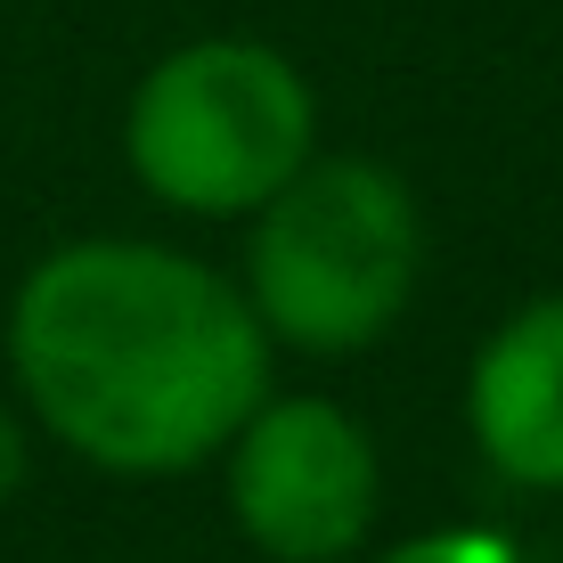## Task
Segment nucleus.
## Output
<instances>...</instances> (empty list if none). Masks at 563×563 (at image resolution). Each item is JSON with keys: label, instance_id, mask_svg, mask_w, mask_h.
<instances>
[{"label": "nucleus", "instance_id": "1", "mask_svg": "<svg viewBox=\"0 0 563 563\" xmlns=\"http://www.w3.org/2000/svg\"><path fill=\"white\" fill-rule=\"evenodd\" d=\"M33 424L99 474H188L269 400V335L212 262L147 238H74L9 302Z\"/></svg>", "mask_w": 563, "mask_h": 563}, {"label": "nucleus", "instance_id": "2", "mask_svg": "<svg viewBox=\"0 0 563 563\" xmlns=\"http://www.w3.org/2000/svg\"><path fill=\"white\" fill-rule=\"evenodd\" d=\"M131 180L188 221H245L319 155V90L245 33L164 49L123 107Z\"/></svg>", "mask_w": 563, "mask_h": 563}, {"label": "nucleus", "instance_id": "3", "mask_svg": "<svg viewBox=\"0 0 563 563\" xmlns=\"http://www.w3.org/2000/svg\"><path fill=\"white\" fill-rule=\"evenodd\" d=\"M424 269V212L376 155H310L254 212L245 302L269 343L295 352H367L393 335Z\"/></svg>", "mask_w": 563, "mask_h": 563}, {"label": "nucleus", "instance_id": "4", "mask_svg": "<svg viewBox=\"0 0 563 563\" xmlns=\"http://www.w3.org/2000/svg\"><path fill=\"white\" fill-rule=\"evenodd\" d=\"M229 515L269 563H343L376 522V441L343 400H262L229 441Z\"/></svg>", "mask_w": 563, "mask_h": 563}, {"label": "nucleus", "instance_id": "5", "mask_svg": "<svg viewBox=\"0 0 563 563\" xmlns=\"http://www.w3.org/2000/svg\"><path fill=\"white\" fill-rule=\"evenodd\" d=\"M465 424L515 490H563V295L522 302L474 352Z\"/></svg>", "mask_w": 563, "mask_h": 563}, {"label": "nucleus", "instance_id": "6", "mask_svg": "<svg viewBox=\"0 0 563 563\" xmlns=\"http://www.w3.org/2000/svg\"><path fill=\"white\" fill-rule=\"evenodd\" d=\"M376 563H522V548L498 539V531H424V539H409V548H393Z\"/></svg>", "mask_w": 563, "mask_h": 563}, {"label": "nucleus", "instance_id": "7", "mask_svg": "<svg viewBox=\"0 0 563 563\" xmlns=\"http://www.w3.org/2000/svg\"><path fill=\"white\" fill-rule=\"evenodd\" d=\"M25 474H33V424L0 400V507H9L16 490H25Z\"/></svg>", "mask_w": 563, "mask_h": 563}]
</instances>
